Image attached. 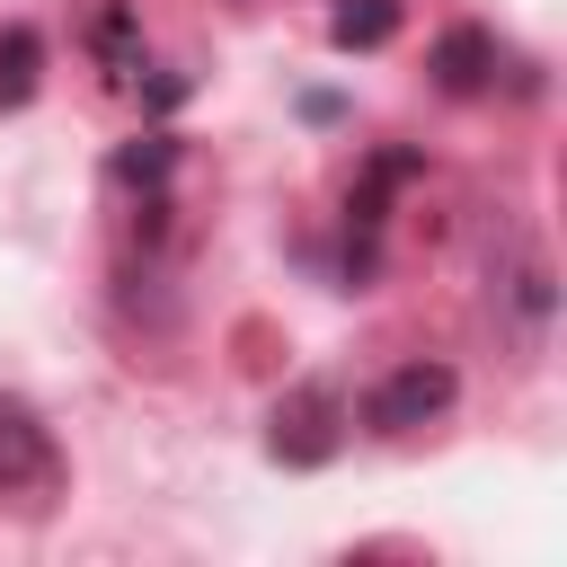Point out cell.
<instances>
[{
  "instance_id": "cell-4",
  "label": "cell",
  "mask_w": 567,
  "mask_h": 567,
  "mask_svg": "<svg viewBox=\"0 0 567 567\" xmlns=\"http://www.w3.org/2000/svg\"><path fill=\"white\" fill-rule=\"evenodd\" d=\"M487 80V35H443V89H478Z\"/></svg>"
},
{
  "instance_id": "cell-3",
  "label": "cell",
  "mask_w": 567,
  "mask_h": 567,
  "mask_svg": "<svg viewBox=\"0 0 567 567\" xmlns=\"http://www.w3.org/2000/svg\"><path fill=\"white\" fill-rule=\"evenodd\" d=\"M390 27H399V9H390V0H337V18H328V35H337V44H381Z\"/></svg>"
},
{
  "instance_id": "cell-1",
  "label": "cell",
  "mask_w": 567,
  "mask_h": 567,
  "mask_svg": "<svg viewBox=\"0 0 567 567\" xmlns=\"http://www.w3.org/2000/svg\"><path fill=\"white\" fill-rule=\"evenodd\" d=\"M452 408V372L443 363H399L381 390H372V434H408V425H425V416H443Z\"/></svg>"
},
{
  "instance_id": "cell-2",
  "label": "cell",
  "mask_w": 567,
  "mask_h": 567,
  "mask_svg": "<svg viewBox=\"0 0 567 567\" xmlns=\"http://www.w3.org/2000/svg\"><path fill=\"white\" fill-rule=\"evenodd\" d=\"M53 470V443H44V425L27 416V408H0V496L9 487H35Z\"/></svg>"
}]
</instances>
